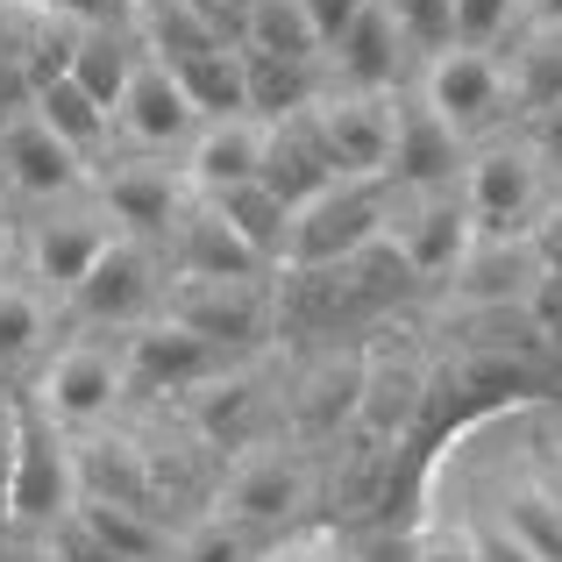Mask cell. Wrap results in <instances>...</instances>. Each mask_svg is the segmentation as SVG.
Returning <instances> with one entry per match:
<instances>
[{
  "mask_svg": "<svg viewBox=\"0 0 562 562\" xmlns=\"http://www.w3.org/2000/svg\"><path fill=\"white\" fill-rule=\"evenodd\" d=\"M243 86H249V114L257 122H285V114L321 100L314 57H271V50H249V43H243Z\"/></svg>",
  "mask_w": 562,
  "mask_h": 562,
  "instance_id": "cell-23",
  "label": "cell"
},
{
  "mask_svg": "<svg viewBox=\"0 0 562 562\" xmlns=\"http://www.w3.org/2000/svg\"><path fill=\"white\" fill-rule=\"evenodd\" d=\"M257 179L278 192L285 206H300V200H314L321 186H335V165H328V150H321V136H314V114H285V122H263V165H257Z\"/></svg>",
  "mask_w": 562,
  "mask_h": 562,
  "instance_id": "cell-14",
  "label": "cell"
},
{
  "mask_svg": "<svg viewBox=\"0 0 562 562\" xmlns=\"http://www.w3.org/2000/svg\"><path fill=\"white\" fill-rule=\"evenodd\" d=\"M136 65H143V36L128 22H86V29H71V65L65 71L108 114H114V100H122V86H128V71H136Z\"/></svg>",
  "mask_w": 562,
  "mask_h": 562,
  "instance_id": "cell-19",
  "label": "cell"
},
{
  "mask_svg": "<svg viewBox=\"0 0 562 562\" xmlns=\"http://www.w3.org/2000/svg\"><path fill=\"white\" fill-rule=\"evenodd\" d=\"M249 50H271V57H321V36L306 22L300 0H257L249 8Z\"/></svg>",
  "mask_w": 562,
  "mask_h": 562,
  "instance_id": "cell-30",
  "label": "cell"
},
{
  "mask_svg": "<svg viewBox=\"0 0 562 562\" xmlns=\"http://www.w3.org/2000/svg\"><path fill=\"white\" fill-rule=\"evenodd\" d=\"M100 206H108V221H114V228H128L136 243H143V235H171V228H179V214H186L179 171L128 165V171H114V179L100 186Z\"/></svg>",
  "mask_w": 562,
  "mask_h": 562,
  "instance_id": "cell-18",
  "label": "cell"
},
{
  "mask_svg": "<svg viewBox=\"0 0 562 562\" xmlns=\"http://www.w3.org/2000/svg\"><path fill=\"white\" fill-rule=\"evenodd\" d=\"M71 520H79L114 562H165V535H157V520L143 506H122V498H79Z\"/></svg>",
  "mask_w": 562,
  "mask_h": 562,
  "instance_id": "cell-26",
  "label": "cell"
},
{
  "mask_svg": "<svg viewBox=\"0 0 562 562\" xmlns=\"http://www.w3.org/2000/svg\"><path fill=\"white\" fill-rule=\"evenodd\" d=\"M136 36L150 57H165V65H186V57L214 50V29L200 22V8L192 0H136Z\"/></svg>",
  "mask_w": 562,
  "mask_h": 562,
  "instance_id": "cell-27",
  "label": "cell"
},
{
  "mask_svg": "<svg viewBox=\"0 0 562 562\" xmlns=\"http://www.w3.org/2000/svg\"><path fill=\"white\" fill-rule=\"evenodd\" d=\"M413 562H477V555H470V535H427Z\"/></svg>",
  "mask_w": 562,
  "mask_h": 562,
  "instance_id": "cell-43",
  "label": "cell"
},
{
  "mask_svg": "<svg viewBox=\"0 0 562 562\" xmlns=\"http://www.w3.org/2000/svg\"><path fill=\"white\" fill-rule=\"evenodd\" d=\"M0 165H8L14 192H29V200H65V192H79L86 157L71 150V143H57L50 128L22 108L8 128H0Z\"/></svg>",
  "mask_w": 562,
  "mask_h": 562,
  "instance_id": "cell-13",
  "label": "cell"
},
{
  "mask_svg": "<svg viewBox=\"0 0 562 562\" xmlns=\"http://www.w3.org/2000/svg\"><path fill=\"white\" fill-rule=\"evenodd\" d=\"M549 357H555V363H562V328H555V335H549Z\"/></svg>",
  "mask_w": 562,
  "mask_h": 562,
  "instance_id": "cell-47",
  "label": "cell"
},
{
  "mask_svg": "<svg viewBox=\"0 0 562 562\" xmlns=\"http://www.w3.org/2000/svg\"><path fill=\"white\" fill-rule=\"evenodd\" d=\"M300 8H306V22H314V36H321V57H328L335 43H342V29L357 22L371 0H300Z\"/></svg>",
  "mask_w": 562,
  "mask_h": 562,
  "instance_id": "cell-37",
  "label": "cell"
},
{
  "mask_svg": "<svg viewBox=\"0 0 562 562\" xmlns=\"http://www.w3.org/2000/svg\"><path fill=\"white\" fill-rule=\"evenodd\" d=\"M413 278H456L463 257L477 249V228H470V206L456 186H435V192H406V206H392V228Z\"/></svg>",
  "mask_w": 562,
  "mask_h": 562,
  "instance_id": "cell-5",
  "label": "cell"
},
{
  "mask_svg": "<svg viewBox=\"0 0 562 562\" xmlns=\"http://www.w3.org/2000/svg\"><path fill=\"white\" fill-rule=\"evenodd\" d=\"M179 562H257V541H249V527L214 520V527H200V535L186 541Z\"/></svg>",
  "mask_w": 562,
  "mask_h": 562,
  "instance_id": "cell-35",
  "label": "cell"
},
{
  "mask_svg": "<svg viewBox=\"0 0 562 562\" xmlns=\"http://www.w3.org/2000/svg\"><path fill=\"white\" fill-rule=\"evenodd\" d=\"M535 192H541V165L527 143H498V150H484L477 165L463 171V206H470V228H477V243H506V235H527V221H535Z\"/></svg>",
  "mask_w": 562,
  "mask_h": 562,
  "instance_id": "cell-7",
  "label": "cell"
},
{
  "mask_svg": "<svg viewBox=\"0 0 562 562\" xmlns=\"http://www.w3.org/2000/svg\"><path fill=\"white\" fill-rule=\"evenodd\" d=\"M300 498H306L300 463H285V456H249V463L235 470L228 506H221V513H228L235 527H278V520L300 513Z\"/></svg>",
  "mask_w": 562,
  "mask_h": 562,
  "instance_id": "cell-22",
  "label": "cell"
},
{
  "mask_svg": "<svg viewBox=\"0 0 562 562\" xmlns=\"http://www.w3.org/2000/svg\"><path fill=\"white\" fill-rule=\"evenodd\" d=\"M506 527H513V535H520L541 562H562V492H549V484H513Z\"/></svg>",
  "mask_w": 562,
  "mask_h": 562,
  "instance_id": "cell-31",
  "label": "cell"
},
{
  "mask_svg": "<svg viewBox=\"0 0 562 562\" xmlns=\"http://www.w3.org/2000/svg\"><path fill=\"white\" fill-rule=\"evenodd\" d=\"M527 14H535V29H562V0H527Z\"/></svg>",
  "mask_w": 562,
  "mask_h": 562,
  "instance_id": "cell-46",
  "label": "cell"
},
{
  "mask_svg": "<svg viewBox=\"0 0 562 562\" xmlns=\"http://www.w3.org/2000/svg\"><path fill=\"white\" fill-rule=\"evenodd\" d=\"M186 86V100L200 108V122H228V114H249V86H243V43H214V50L171 65Z\"/></svg>",
  "mask_w": 562,
  "mask_h": 562,
  "instance_id": "cell-25",
  "label": "cell"
},
{
  "mask_svg": "<svg viewBox=\"0 0 562 562\" xmlns=\"http://www.w3.org/2000/svg\"><path fill=\"white\" fill-rule=\"evenodd\" d=\"M206 206H214V214L228 221V228L243 235V243L257 249L263 263H285V228H292V206L278 200V192L263 186V179H243V186L214 192V200H206Z\"/></svg>",
  "mask_w": 562,
  "mask_h": 562,
  "instance_id": "cell-24",
  "label": "cell"
},
{
  "mask_svg": "<svg viewBox=\"0 0 562 562\" xmlns=\"http://www.w3.org/2000/svg\"><path fill=\"white\" fill-rule=\"evenodd\" d=\"M520 8H527V0H456V43L492 50V43L520 22Z\"/></svg>",
  "mask_w": 562,
  "mask_h": 562,
  "instance_id": "cell-33",
  "label": "cell"
},
{
  "mask_svg": "<svg viewBox=\"0 0 562 562\" xmlns=\"http://www.w3.org/2000/svg\"><path fill=\"white\" fill-rule=\"evenodd\" d=\"M314 136L328 150L335 179H384V157H392V128H398V100L384 93H328L314 100Z\"/></svg>",
  "mask_w": 562,
  "mask_h": 562,
  "instance_id": "cell-6",
  "label": "cell"
},
{
  "mask_svg": "<svg viewBox=\"0 0 562 562\" xmlns=\"http://www.w3.org/2000/svg\"><path fill=\"white\" fill-rule=\"evenodd\" d=\"M79 506V456H71V427L43 406L36 392H14V492L8 520L14 527H50Z\"/></svg>",
  "mask_w": 562,
  "mask_h": 562,
  "instance_id": "cell-2",
  "label": "cell"
},
{
  "mask_svg": "<svg viewBox=\"0 0 562 562\" xmlns=\"http://www.w3.org/2000/svg\"><path fill=\"white\" fill-rule=\"evenodd\" d=\"M108 243H114V235H108V221H100V214H57V221H43L36 243H29V271H36V285L71 292L86 271H93V257Z\"/></svg>",
  "mask_w": 562,
  "mask_h": 562,
  "instance_id": "cell-20",
  "label": "cell"
},
{
  "mask_svg": "<svg viewBox=\"0 0 562 562\" xmlns=\"http://www.w3.org/2000/svg\"><path fill=\"white\" fill-rule=\"evenodd\" d=\"M114 128H122L128 143H143V150H179V143L200 136V108L186 100L179 71L143 50V65L128 71L122 100H114Z\"/></svg>",
  "mask_w": 562,
  "mask_h": 562,
  "instance_id": "cell-9",
  "label": "cell"
},
{
  "mask_svg": "<svg viewBox=\"0 0 562 562\" xmlns=\"http://www.w3.org/2000/svg\"><path fill=\"white\" fill-rule=\"evenodd\" d=\"M0 562H57V541H0Z\"/></svg>",
  "mask_w": 562,
  "mask_h": 562,
  "instance_id": "cell-44",
  "label": "cell"
},
{
  "mask_svg": "<svg viewBox=\"0 0 562 562\" xmlns=\"http://www.w3.org/2000/svg\"><path fill=\"white\" fill-rule=\"evenodd\" d=\"M463 171V136L441 122L435 108H398V128H392V157H384V186L392 192H435V186H456Z\"/></svg>",
  "mask_w": 562,
  "mask_h": 562,
  "instance_id": "cell-11",
  "label": "cell"
},
{
  "mask_svg": "<svg viewBox=\"0 0 562 562\" xmlns=\"http://www.w3.org/2000/svg\"><path fill=\"white\" fill-rule=\"evenodd\" d=\"M463 535H470V555H477V562H541L506 520H477V527H463Z\"/></svg>",
  "mask_w": 562,
  "mask_h": 562,
  "instance_id": "cell-36",
  "label": "cell"
},
{
  "mask_svg": "<svg viewBox=\"0 0 562 562\" xmlns=\"http://www.w3.org/2000/svg\"><path fill=\"white\" fill-rule=\"evenodd\" d=\"M527 249H535L541 271H562V206L541 214V228H527Z\"/></svg>",
  "mask_w": 562,
  "mask_h": 562,
  "instance_id": "cell-40",
  "label": "cell"
},
{
  "mask_svg": "<svg viewBox=\"0 0 562 562\" xmlns=\"http://www.w3.org/2000/svg\"><path fill=\"white\" fill-rule=\"evenodd\" d=\"M357 413H363V363H342V357H335L328 371L306 384L300 427H306V435H335V427L357 420Z\"/></svg>",
  "mask_w": 562,
  "mask_h": 562,
  "instance_id": "cell-29",
  "label": "cell"
},
{
  "mask_svg": "<svg viewBox=\"0 0 562 562\" xmlns=\"http://www.w3.org/2000/svg\"><path fill=\"white\" fill-rule=\"evenodd\" d=\"M8 492H14V398H0V520H8Z\"/></svg>",
  "mask_w": 562,
  "mask_h": 562,
  "instance_id": "cell-42",
  "label": "cell"
},
{
  "mask_svg": "<svg viewBox=\"0 0 562 562\" xmlns=\"http://www.w3.org/2000/svg\"><path fill=\"white\" fill-rule=\"evenodd\" d=\"M328 57H335V71H342L349 93H392V86H398V65H406V36H398L392 8L371 0V8L342 29V43H335Z\"/></svg>",
  "mask_w": 562,
  "mask_h": 562,
  "instance_id": "cell-17",
  "label": "cell"
},
{
  "mask_svg": "<svg viewBox=\"0 0 562 562\" xmlns=\"http://www.w3.org/2000/svg\"><path fill=\"white\" fill-rule=\"evenodd\" d=\"M43 8H50V14H71V22L86 29V22H122L136 0H43Z\"/></svg>",
  "mask_w": 562,
  "mask_h": 562,
  "instance_id": "cell-41",
  "label": "cell"
},
{
  "mask_svg": "<svg viewBox=\"0 0 562 562\" xmlns=\"http://www.w3.org/2000/svg\"><path fill=\"white\" fill-rule=\"evenodd\" d=\"M150 306H157V263L136 235H114L93 257V271L71 285V314L93 328H136Z\"/></svg>",
  "mask_w": 562,
  "mask_h": 562,
  "instance_id": "cell-8",
  "label": "cell"
},
{
  "mask_svg": "<svg viewBox=\"0 0 562 562\" xmlns=\"http://www.w3.org/2000/svg\"><path fill=\"white\" fill-rule=\"evenodd\" d=\"M427 108L456 128V136H484L513 114V79L492 50H470V43H449L427 65Z\"/></svg>",
  "mask_w": 562,
  "mask_h": 562,
  "instance_id": "cell-3",
  "label": "cell"
},
{
  "mask_svg": "<svg viewBox=\"0 0 562 562\" xmlns=\"http://www.w3.org/2000/svg\"><path fill=\"white\" fill-rule=\"evenodd\" d=\"M50 342V306L36 300L29 285H0V378L29 371Z\"/></svg>",
  "mask_w": 562,
  "mask_h": 562,
  "instance_id": "cell-28",
  "label": "cell"
},
{
  "mask_svg": "<svg viewBox=\"0 0 562 562\" xmlns=\"http://www.w3.org/2000/svg\"><path fill=\"white\" fill-rule=\"evenodd\" d=\"M384 228H392V186L384 179H335L314 200L292 206L285 271H335L357 249H371Z\"/></svg>",
  "mask_w": 562,
  "mask_h": 562,
  "instance_id": "cell-1",
  "label": "cell"
},
{
  "mask_svg": "<svg viewBox=\"0 0 562 562\" xmlns=\"http://www.w3.org/2000/svg\"><path fill=\"white\" fill-rule=\"evenodd\" d=\"M384 8H392L406 50L435 57V50H449V43H456V0H384Z\"/></svg>",
  "mask_w": 562,
  "mask_h": 562,
  "instance_id": "cell-32",
  "label": "cell"
},
{
  "mask_svg": "<svg viewBox=\"0 0 562 562\" xmlns=\"http://www.w3.org/2000/svg\"><path fill=\"white\" fill-rule=\"evenodd\" d=\"M171 271L179 278H263L271 263L200 200L192 214H179V228H171Z\"/></svg>",
  "mask_w": 562,
  "mask_h": 562,
  "instance_id": "cell-15",
  "label": "cell"
},
{
  "mask_svg": "<svg viewBox=\"0 0 562 562\" xmlns=\"http://www.w3.org/2000/svg\"><path fill=\"white\" fill-rule=\"evenodd\" d=\"M29 114H36V122L50 128L57 143H71L79 157H93L100 143L114 136V114L100 108V100L86 93V86L71 79V71H50V79H36V86H29Z\"/></svg>",
  "mask_w": 562,
  "mask_h": 562,
  "instance_id": "cell-21",
  "label": "cell"
},
{
  "mask_svg": "<svg viewBox=\"0 0 562 562\" xmlns=\"http://www.w3.org/2000/svg\"><path fill=\"white\" fill-rule=\"evenodd\" d=\"M263 165V122L257 114H228V122H200V136H192V157H186V179L200 200H214V192L257 179Z\"/></svg>",
  "mask_w": 562,
  "mask_h": 562,
  "instance_id": "cell-16",
  "label": "cell"
},
{
  "mask_svg": "<svg viewBox=\"0 0 562 562\" xmlns=\"http://www.w3.org/2000/svg\"><path fill=\"white\" fill-rule=\"evenodd\" d=\"M249 398H257V392H249L243 378L221 384L214 398H200V427H206L214 441H243V427H249Z\"/></svg>",
  "mask_w": 562,
  "mask_h": 562,
  "instance_id": "cell-34",
  "label": "cell"
},
{
  "mask_svg": "<svg viewBox=\"0 0 562 562\" xmlns=\"http://www.w3.org/2000/svg\"><path fill=\"white\" fill-rule=\"evenodd\" d=\"M527 150H535L541 171H555V179H562V100L535 114V128H527Z\"/></svg>",
  "mask_w": 562,
  "mask_h": 562,
  "instance_id": "cell-38",
  "label": "cell"
},
{
  "mask_svg": "<svg viewBox=\"0 0 562 562\" xmlns=\"http://www.w3.org/2000/svg\"><path fill=\"white\" fill-rule=\"evenodd\" d=\"M128 392V371H122V357H114L108 342H71V349H57V363L43 371L36 384V398L57 413L65 427H93V420H108V406Z\"/></svg>",
  "mask_w": 562,
  "mask_h": 562,
  "instance_id": "cell-10",
  "label": "cell"
},
{
  "mask_svg": "<svg viewBox=\"0 0 562 562\" xmlns=\"http://www.w3.org/2000/svg\"><path fill=\"white\" fill-rule=\"evenodd\" d=\"M192 8H200V22L214 29L221 43H243L249 36V8H257V0H192Z\"/></svg>",
  "mask_w": 562,
  "mask_h": 562,
  "instance_id": "cell-39",
  "label": "cell"
},
{
  "mask_svg": "<svg viewBox=\"0 0 562 562\" xmlns=\"http://www.w3.org/2000/svg\"><path fill=\"white\" fill-rule=\"evenodd\" d=\"M263 562H321V541H285V549L263 555Z\"/></svg>",
  "mask_w": 562,
  "mask_h": 562,
  "instance_id": "cell-45",
  "label": "cell"
},
{
  "mask_svg": "<svg viewBox=\"0 0 562 562\" xmlns=\"http://www.w3.org/2000/svg\"><path fill=\"white\" fill-rule=\"evenodd\" d=\"M171 321L192 328L206 349L235 357V349H257L271 328V292L257 278H179L171 292Z\"/></svg>",
  "mask_w": 562,
  "mask_h": 562,
  "instance_id": "cell-4",
  "label": "cell"
},
{
  "mask_svg": "<svg viewBox=\"0 0 562 562\" xmlns=\"http://www.w3.org/2000/svg\"><path fill=\"white\" fill-rule=\"evenodd\" d=\"M221 363H228V357H221V349H206L192 328H179V321H150V328L128 342L122 371H128L136 392H200Z\"/></svg>",
  "mask_w": 562,
  "mask_h": 562,
  "instance_id": "cell-12",
  "label": "cell"
}]
</instances>
